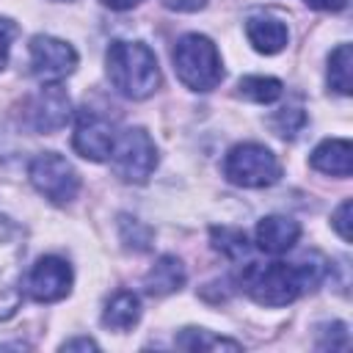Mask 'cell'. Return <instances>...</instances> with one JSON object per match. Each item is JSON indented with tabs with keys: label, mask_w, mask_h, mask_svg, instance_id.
Here are the masks:
<instances>
[{
	"label": "cell",
	"mask_w": 353,
	"mask_h": 353,
	"mask_svg": "<svg viewBox=\"0 0 353 353\" xmlns=\"http://www.w3.org/2000/svg\"><path fill=\"white\" fill-rule=\"evenodd\" d=\"M149 226H143L141 221L135 218H121V237L127 245H132L135 251H146L149 248V240H152V232H146Z\"/></svg>",
	"instance_id": "cell-21"
},
{
	"label": "cell",
	"mask_w": 353,
	"mask_h": 353,
	"mask_svg": "<svg viewBox=\"0 0 353 353\" xmlns=\"http://www.w3.org/2000/svg\"><path fill=\"white\" fill-rule=\"evenodd\" d=\"M328 262L320 254H306L298 262H251L245 265L240 284L259 306H287L306 290H314L325 279Z\"/></svg>",
	"instance_id": "cell-1"
},
{
	"label": "cell",
	"mask_w": 353,
	"mask_h": 353,
	"mask_svg": "<svg viewBox=\"0 0 353 353\" xmlns=\"http://www.w3.org/2000/svg\"><path fill=\"white\" fill-rule=\"evenodd\" d=\"M163 6L171 11H199L207 6V0H163Z\"/></svg>",
	"instance_id": "cell-24"
},
{
	"label": "cell",
	"mask_w": 353,
	"mask_h": 353,
	"mask_svg": "<svg viewBox=\"0 0 353 353\" xmlns=\"http://www.w3.org/2000/svg\"><path fill=\"white\" fill-rule=\"evenodd\" d=\"M141 320V298L130 290H119L108 298L102 312V325L110 331H127Z\"/></svg>",
	"instance_id": "cell-16"
},
{
	"label": "cell",
	"mask_w": 353,
	"mask_h": 353,
	"mask_svg": "<svg viewBox=\"0 0 353 353\" xmlns=\"http://www.w3.org/2000/svg\"><path fill=\"white\" fill-rule=\"evenodd\" d=\"M72 279H74L72 265L55 254H47L41 259H36V265L30 268V273L25 279V290L39 303H55L69 295Z\"/></svg>",
	"instance_id": "cell-9"
},
{
	"label": "cell",
	"mask_w": 353,
	"mask_h": 353,
	"mask_svg": "<svg viewBox=\"0 0 353 353\" xmlns=\"http://www.w3.org/2000/svg\"><path fill=\"white\" fill-rule=\"evenodd\" d=\"M182 284H185V265H182L174 254H163V256L149 268V273H146V279H143L146 292H149V295H157V298L176 292Z\"/></svg>",
	"instance_id": "cell-15"
},
{
	"label": "cell",
	"mask_w": 353,
	"mask_h": 353,
	"mask_svg": "<svg viewBox=\"0 0 353 353\" xmlns=\"http://www.w3.org/2000/svg\"><path fill=\"white\" fill-rule=\"evenodd\" d=\"M72 119L69 94L58 83H44L28 102V124L36 132H55Z\"/></svg>",
	"instance_id": "cell-11"
},
{
	"label": "cell",
	"mask_w": 353,
	"mask_h": 353,
	"mask_svg": "<svg viewBox=\"0 0 353 353\" xmlns=\"http://www.w3.org/2000/svg\"><path fill=\"white\" fill-rule=\"evenodd\" d=\"M63 350H97V342L88 339V336H80V339H69L61 345Z\"/></svg>",
	"instance_id": "cell-26"
},
{
	"label": "cell",
	"mask_w": 353,
	"mask_h": 353,
	"mask_svg": "<svg viewBox=\"0 0 353 353\" xmlns=\"http://www.w3.org/2000/svg\"><path fill=\"white\" fill-rule=\"evenodd\" d=\"M108 77L127 99H146L160 85V66L143 41H113L105 55Z\"/></svg>",
	"instance_id": "cell-2"
},
{
	"label": "cell",
	"mask_w": 353,
	"mask_h": 353,
	"mask_svg": "<svg viewBox=\"0 0 353 353\" xmlns=\"http://www.w3.org/2000/svg\"><path fill=\"white\" fill-rule=\"evenodd\" d=\"M176 345L185 347V350H240V345L234 339H226V336H212L210 331L204 328H185L179 336H176Z\"/></svg>",
	"instance_id": "cell-19"
},
{
	"label": "cell",
	"mask_w": 353,
	"mask_h": 353,
	"mask_svg": "<svg viewBox=\"0 0 353 353\" xmlns=\"http://www.w3.org/2000/svg\"><path fill=\"white\" fill-rule=\"evenodd\" d=\"M25 254V245L19 240V229L0 218V320L11 317L22 298V281H19V256Z\"/></svg>",
	"instance_id": "cell-7"
},
{
	"label": "cell",
	"mask_w": 353,
	"mask_h": 353,
	"mask_svg": "<svg viewBox=\"0 0 353 353\" xmlns=\"http://www.w3.org/2000/svg\"><path fill=\"white\" fill-rule=\"evenodd\" d=\"M237 91H240V97H245V99H251V102L270 105V102H276V99L281 97L284 85H281V80H276V77L251 74V77H243V80L237 83Z\"/></svg>",
	"instance_id": "cell-18"
},
{
	"label": "cell",
	"mask_w": 353,
	"mask_h": 353,
	"mask_svg": "<svg viewBox=\"0 0 353 353\" xmlns=\"http://www.w3.org/2000/svg\"><path fill=\"white\" fill-rule=\"evenodd\" d=\"M312 168H317L320 174H331V176H350L353 171V146L345 138H328L320 146H314L312 157H309Z\"/></svg>",
	"instance_id": "cell-13"
},
{
	"label": "cell",
	"mask_w": 353,
	"mask_h": 353,
	"mask_svg": "<svg viewBox=\"0 0 353 353\" xmlns=\"http://www.w3.org/2000/svg\"><path fill=\"white\" fill-rule=\"evenodd\" d=\"M334 229L345 243H350V199H345L334 212Z\"/></svg>",
	"instance_id": "cell-23"
},
{
	"label": "cell",
	"mask_w": 353,
	"mask_h": 353,
	"mask_svg": "<svg viewBox=\"0 0 353 353\" xmlns=\"http://www.w3.org/2000/svg\"><path fill=\"white\" fill-rule=\"evenodd\" d=\"M328 85L342 97L353 91V50L347 41L328 55Z\"/></svg>",
	"instance_id": "cell-17"
},
{
	"label": "cell",
	"mask_w": 353,
	"mask_h": 353,
	"mask_svg": "<svg viewBox=\"0 0 353 353\" xmlns=\"http://www.w3.org/2000/svg\"><path fill=\"white\" fill-rule=\"evenodd\" d=\"M212 240H215V248L221 251V254H226L229 259H243V256H248V240H245V232H240V229H229V226H215L212 229Z\"/></svg>",
	"instance_id": "cell-20"
},
{
	"label": "cell",
	"mask_w": 353,
	"mask_h": 353,
	"mask_svg": "<svg viewBox=\"0 0 353 353\" xmlns=\"http://www.w3.org/2000/svg\"><path fill=\"white\" fill-rule=\"evenodd\" d=\"M28 50H30V72L41 83H58L77 69V50L63 39L39 33L30 39Z\"/></svg>",
	"instance_id": "cell-8"
},
{
	"label": "cell",
	"mask_w": 353,
	"mask_h": 353,
	"mask_svg": "<svg viewBox=\"0 0 353 353\" xmlns=\"http://www.w3.org/2000/svg\"><path fill=\"white\" fill-rule=\"evenodd\" d=\"M223 174L240 188H268L279 182L281 165L268 146L248 141L229 149V154L223 157Z\"/></svg>",
	"instance_id": "cell-5"
},
{
	"label": "cell",
	"mask_w": 353,
	"mask_h": 353,
	"mask_svg": "<svg viewBox=\"0 0 353 353\" xmlns=\"http://www.w3.org/2000/svg\"><path fill=\"white\" fill-rule=\"evenodd\" d=\"M14 36H17V25H14L11 19H6V17H0V69H3L6 61H8Z\"/></svg>",
	"instance_id": "cell-22"
},
{
	"label": "cell",
	"mask_w": 353,
	"mask_h": 353,
	"mask_svg": "<svg viewBox=\"0 0 353 353\" xmlns=\"http://www.w3.org/2000/svg\"><path fill=\"white\" fill-rule=\"evenodd\" d=\"M30 185L52 204H69L80 190V176L72 163L55 152H41L28 165Z\"/></svg>",
	"instance_id": "cell-6"
},
{
	"label": "cell",
	"mask_w": 353,
	"mask_h": 353,
	"mask_svg": "<svg viewBox=\"0 0 353 353\" xmlns=\"http://www.w3.org/2000/svg\"><path fill=\"white\" fill-rule=\"evenodd\" d=\"M245 36L251 41V47L256 52H265V55H276L287 47V39H290V30L281 19L276 17H251L245 22Z\"/></svg>",
	"instance_id": "cell-14"
},
{
	"label": "cell",
	"mask_w": 353,
	"mask_h": 353,
	"mask_svg": "<svg viewBox=\"0 0 353 353\" xmlns=\"http://www.w3.org/2000/svg\"><path fill=\"white\" fill-rule=\"evenodd\" d=\"M174 72L190 91H212L223 80L221 52L212 39L201 33H188L174 47Z\"/></svg>",
	"instance_id": "cell-3"
},
{
	"label": "cell",
	"mask_w": 353,
	"mask_h": 353,
	"mask_svg": "<svg viewBox=\"0 0 353 353\" xmlns=\"http://www.w3.org/2000/svg\"><path fill=\"white\" fill-rule=\"evenodd\" d=\"M256 248L265 251V254H287L298 237H301V223L295 218H287V215H265L259 223H256Z\"/></svg>",
	"instance_id": "cell-12"
},
{
	"label": "cell",
	"mask_w": 353,
	"mask_h": 353,
	"mask_svg": "<svg viewBox=\"0 0 353 353\" xmlns=\"http://www.w3.org/2000/svg\"><path fill=\"white\" fill-rule=\"evenodd\" d=\"M306 6H312L317 11H342L347 6V0H306Z\"/></svg>",
	"instance_id": "cell-25"
},
{
	"label": "cell",
	"mask_w": 353,
	"mask_h": 353,
	"mask_svg": "<svg viewBox=\"0 0 353 353\" xmlns=\"http://www.w3.org/2000/svg\"><path fill=\"white\" fill-rule=\"evenodd\" d=\"M141 0H102V6H108V8H113V11H127V8H132V6H138Z\"/></svg>",
	"instance_id": "cell-27"
},
{
	"label": "cell",
	"mask_w": 353,
	"mask_h": 353,
	"mask_svg": "<svg viewBox=\"0 0 353 353\" xmlns=\"http://www.w3.org/2000/svg\"><path fill=\"white\" fill-rule=\"evenodd\" d=\"M116 141V130L110 124V119L99 116L91 108H83L77 113V124H74V135H72V146L80 157L91 160V163H102L110 157Z\"/></svg>",
	"instance_id": "cell-10"
},
{
	"label": "cell",
	"mask_w": 353,
	"mask_h": 353,
	"mask_svg": "<svg viewBox=\"0 0 353 353\" xmlns=\"http://www.w3.org/2000/svg\"><path fill=\"white\" fill-rule=\"evenodd\" d=\"M110 168L121 182H146L157 168V146L143 127H127L116 132L110 149Z\"/></svg>",
	"instance_id": "cell-4"
}]
</instances>
